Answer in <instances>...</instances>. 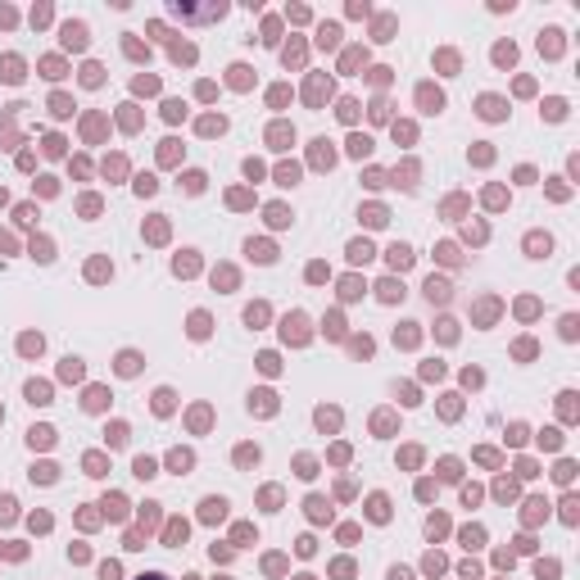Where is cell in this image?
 <instances>
[{
  "instance_id": "obj_1",
  "label": "cell",
  "mask_w": 580,
  "mask_h": 580,
  "mask_svg": "<svg viewBox=\"0 0 580 580\" xmlns=\"http://www.w3.org/2000/svg\"><path fill=\"white\" fill-rule=\"evenodd\" d=\"M141 580H168V576H159V571H151V576H141Z\"/></svg>"
}]
</instances>
